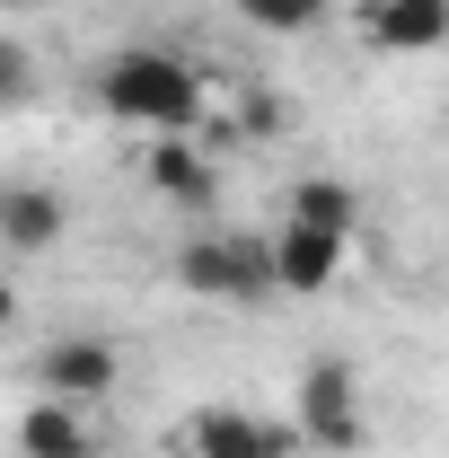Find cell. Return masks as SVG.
I'll list each match as a JSON object with an SVG mask.
<instances>
[{"label":"cell","mask_w":449,"mask_h":458,"mask_svg":"<svg viewBox=\"0 0 449 458\" xmlns=\"http://www.w3.org/2000/svg\"><path fill=\"white\" fill-rule=\"evenodd\" d=\"M97 106L132 132H203L212 114V80L168 45H123L97 62Z\"/></svg>","instance_id":"cell-1"},{"label":"cell","mask_w":449,"mask_h":458,"mask_svg":"<svg viewBox=\"0 0 449 458\" xmlns=\"http://www.w3.org/2000/svg\"><path fill=\"white\" fill-rule=\"evenodd\" d=\"M176 283L194 300H221V309H265L274 291V238L265 229H194L176 247Z\"/></svg>","instance_id":"cell-2"},{"label":"cell","mask_w":449,"mask_h":458,"mask_svg":"<svg viewBox=\"0 0 449 458\" xmlns=\"http://www.w3.org/2000/svg\"><path fill=\"white\" fill-rule=\"evenodd\" d=\"M291 432H300V450H370V405H361V370L343 361V352H318L309 370H300V397H291Z\"/></svg>","instance_id":"cell-3"},{"label":"cell","mask_w":449,"mask_h":458,"mask_svg":"<svg viewBox=\"0 0 449 458\" xmlns=\"http://www.w3.org/2000/svg\"><path fill=\"white\" fill-rule=\"evenodd\" d=\"M123 388V344L80 327V335H54L36 352V397H62V405H97Z\"/></svg>","instance_id":"cell-4"},{"label":"cell","mask_w":449,"mask_h":458,"mask_svg":"<svg viewBox=\"0 0 449 458\" xmlns=\"http://www.w3.org/2000/svg\"><path fill=\"white\" fill-rule=\"evenodd\" d=\"M185 458H300V432L274 414H247V405H194L176 423Z\"/></svg>","instance_id":"cell-5"},{"label":"cell","mask_w":449,"mask_h":458,"mask_svg":"<svg viewBox=\"0 0 449 458\" xmlns=\"http://www.w3.org/2000/svg\"><path fill=\"white\" fill-rule=\"evenodd\" d=\"M265 238H274V291L282 300H318V291H335L343 265H352V238H335V229L282 221V229H265Z\"/></svg>","instance_id":"cell-6"},{"label":"cell","mask_w":449,"mask_h":458,"mask_svg":"<svg viewBox=\"0 0 449 458\" xmlns=\"http://www.w3.org/2000/svg\"><path fill=\"white\" fill-rule=\"evenodd\" d=\"M352 27H361L370 54L414 62V54H441V45H449V0H361Z\"/></svg>","instance_id":"cell-7"},{"label":"cell","mask_w":449,"mask_h":458,"mask_svg":"<svg viewBox=\"0 0 449 458\" xmlns=\"http://www.w3.org/2000/svg\"><path fill=\"white\" fill-rule=\"evenodd\" d=\"M141 176H150V194L176 203V212H212V203H221V168L203 159L194 132H159V150L141 159Z\"/></svg>","instance_id":"cell-8"},{"label":"cell","mask_w":449,"mask_h":458,"mask_svg":"<svg viewBox=\"0 0 449 458\" xmlns=\"http://www.w3.org/2000/svg\"><path fill=\"white\" fill-rule=\"evenodd\" d=\"M71 238V203L54 185H0V247L9 256H54Z\"/></svg>","instance_id":"cell-9"},{"label":"cell","mask_w":449,"mask_h":458,"mask_svg":"<svg viewBox=\"0 0 449 458\" xmlns=\"http://www.w3.org/2000/svg\"><path fill=\"white\" fill-rule=\"evenodd\" d=\"M97 423H89V405H62V397H36L18 414V458H97Z\"/></svg>","instance_id":"cell-10"},{"label":"cell","mask_w":449,"mask_h":458,"mask_svg":"<svg viewBox=\"0 0 449 458\" xmlns=\"http://www.w3.org/2000/svg\"><path fill=\"white\" fill-rule=\"evenodd\" d=\"M282 221H300V229H335V238H352V229H361V194H352L343 176H300V185L282 194Z\"/></svg>","instance_id":"cell-11"},{"label":"cell","mask_w":449,"mask_h":458,"mask_svg":"<svg viewBox=\"0 0 449 458\" xmlns=\"http://www.w3.org/2000/svg\"><path fill=\"white\" fill-rule=\"evenodd\" d=\"M229 9H238L247 27H265V36H309L335 0H229Z\"/></svg>","instance_id":"cell-12"},{"label":"cell","mask_w":449,"mask_h":458,"mask_svg":"<svg viewBox=\"0 0 449 458\" xmlns=\"http://www.w3.org/2000/svg\"><path fill=\"white\" fill-rule=\"evenodd\" d=\"M27 98H36V54H27V45L0 27V114H18Z\"/></svg>","instance_id":"cell-13"},{"label":"cell","mask_w":449,"mask_h":458,"mask_svg":"<svg viewBox=\"0 0 449 458\" xmlns=\"http://www.w3.org/2000/svg\"><path fill=\"white\" fill-rule=\"evenodd\" d=\"M9 318H18V283L0 274V327H9Z\"/></svg>","instance_id":"cell-14"},{"label":"cell","mask_w":449,"mask_h":458,"mask_svg":"<svg viewBox=\"0 0 449 458\" xmlns=\"http://www.w3.org/2000/svg\"><path fill=\"white\" fill-rule=\"evenodd\" d=\"M0 9H45V0H0Z\"/></svg>","instance_id":"cell-15"}]
</instances>
